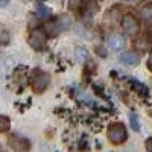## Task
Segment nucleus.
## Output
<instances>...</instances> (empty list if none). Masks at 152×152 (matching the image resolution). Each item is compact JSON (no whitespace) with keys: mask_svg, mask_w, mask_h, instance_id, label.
<instances>
[{"mask_svg":"<svg viewBox=\"0 0 152 152\" xmlns=\"http://www.w3.org/2000/svg\"><path fill=\"white\" fill-rule=\"evenodd\" d=\"M46 38L47 35L44 34V31H40V29H34L28 38V43L32 49L35 50H43L46 47Z\"/></svg>","mask_w":152,"mask_h":152,"instance_id":"obj_3","label":"nucleus"},{"mask_svg":"<svg viewBox=\"0 0 152 152\" xmlns=\"http://www.w3.org/2000/svg\"><path fill=\"white\" fill-rule=\"evenodd\" d=\"M49 82H50L49 75L41 72V70H35L31 76V87L35 93H43L47 88Z\"/></svg>","mask_w":152,"mask_h":152,"instance_id":"obj_2","label":"nucleus"},{"mask_svg":"<svg viewBox=\"0 0 152 152\" xmlns=\"http://www.w3.org/2000/svg\"><path fill=\"white\" fill-rule=\"evenodd\" d=\"M122 29L128 34V35L134 37V35L138 34V29H140V26H138L137 18H135L134 15L128 14V15H125L123 20H122Z\"/></svg>","mask_w":152,"mask_h":152,"instance_id":"obj_4","label":"nucleus"},{"mask_svg":"<svg viewBox=\"0 0 152 152\" xmlns=\"http://www.w3.org/2000/svg\"><path fill=\"white\" fill-rule=\"evenodd\" d=\"M129 125H131V128L132 131H140V123H138V119L135 114H129Z\"/></svg>","mask_w":152,"mask_h":152,"instance_id":"obj_12","label":"nucleus"},{"mask_svg":"<svg viewBox=\"0 0 152 152\" xmlns=\"http://www.w3.org/2000/svg\"><path fill=\"white\" fill-rule=\"evenodd\" d=\"M69 6L72 9H76L78 6H81V0H69Z\"/></svg>","mask_w":152,"mask_h":152,"instance_id":"obj_14","label":"nucleus"},{"mask_svg":"<svg viewBox=\"0 0 152 152\" xmlns=\"http://www.w3.org/2000/svg\"><path fill=\"white\" fill-rule=\"evenodd\" d=\"M43 31L47 37H56L58 32H59V26H58V21L56 20H47L43 26Z\"/></svg>","mask_w":152,"mask_h":152,"instance_id":"obj_6","label":"nucleus"},{"mask_svg":"<svg viewBox=\"0 0 152 152\" xmlns=\"http://www.w3.org/2000/svg\"><path fill=\"white\" fill-rule=\"evenodd\" d=\"M107 43H108V46H110L111 49L119 50V49H122V47L125 46V38H123V35H120V34H113V35L108 37Z\"/></svg>","mask_w":152,"mask_h":152,"instance_id":"obj_5","label":"nucleus"},{"mask_svg":"<svg viewBox=\"0 0 152 152\" xmlns=\"http://www.w3.org/2000/svg\"><path fill=\"white\" fill-rule=\"evenodd\" d=\"M11 128V120L5 116H0V132H6Z\"/></svg>","mask_w":152,"mask_h":152,"instance_id":"obj_9","label":"nucleus"},{"mask_svg":"<svg viewBox=\"0 0 152 152\" xmlns=\"http://www.w3.org/2000/svg\"><path fill=\"white\" fill-rule=\"evenodd\" d=\"M146 64H148V69L152 72V50H151V53H149V58H148V62H146Z\"/></svg>","mask_w":152,"mask_h":152,"instance_id":"obj_16","label":"nucleus"},{"mask_svg":"<svg viewBox=\"0 0 152 152\" xmlns=\"http://www.w3.org/2000/svg\"><path fill=\"white\" fill-rule=\"evenodd\" d=\"M107 137L113 145H122V143L126 142V138H128V132H126V128H125L123 123L114 122L108 126Z\"/></svg>","mask_w":152,"mask_h":152,"instance_id":"obj_1","label":"nucleus"},{"mask_svg":"<svg viewBox=\"0 0 152 152\" xmlns=\"http://www.w3.org/2000/svg\"><path fill=\"white\" fill-rule=\"evenodd\" d=\"M85 58H87V50L76 49V59H78V61H84Z\"/></svg>","mask_w":152,"mask_h":152,"instance_id":"obj_13","label":"nucleus"},{"mask_svg":"<svg viewBox=\"0 0 152 152\" xmlns=\"http://www.w3.org/2000/svg\"><path fill=\"white\" fill-rule=\"evenodd\" d=\"M142 17L145 18V20H152V3H149V5H146V6H143L142 8Z\"/></svg>","mask_w":152,"mask_h":152,"instance_id":"obj_10","label":"nucleus"},{"mask_svg":"<svg viewBox=\"0 0 152 152\" xmlns=\"http://www.w3.org/2000/svg\"><path fill=\"white\" fill-rule=\"evenodd\" d=\"M56 21H58L59 31H66L69 26H72V17H67V15H61Z\"/></svg>","mask_w":152,"mask_h":152,"instance_id":"obj_8","label":"nucleus"},{"mask_svg":"<svg viewBox=\"0 0 152 152\" xmlns=\"http://www.w3.org/2000/svg\"><path fill=\"white\" fill-rule=\"evenodd\" d=\"M146 149L149 152H152V138H148V140H146Z\"/></svg>","mask_w":152,"mask_h":152,"instance_id":"obj_17","label":"nucleus"},{"mask_svg":"<svg viewBox=\"0 0 152 152\" xmlns=\"http://www.w3.org/2000/svg\"><path fill=\"white\" fill-rule=\"evenodd\" d=\"M119 59H120V62H123V64H126V66H137L138 61H140L138 55L134 53V52H125L119 56Z\"/></svg>","mask_w":152,"mask_h":152,"instance_id":"obj_7","label":"nucleus"},{"mask_svg":"<svg viewBox=\"0 0 152 152\" xmlns=\"http://www.w3.org/2000/svg\"><path fill=\"white\" fill-rule=\"evenodd\" d=\"M132 85H134V87H137V88H138V90H140V93H142V90H143V91L146 93V87H145L143 84H138L137 81H132Z\"/></svg>","mask_w":152,"mask_h":152,"instance_id":"obj_15","label":"nucleus"},{"mask_svg":"<svg viewBox=\"0 0 152 152\" xmlns=\"http://www.w3.org/2000/svg\"><path fill=\"white\" fill-rule=\"evenodd\" d=\"M38 2H46V0H38Z\"/></svg>","mask_w":152,"mask_h":152,"instance_id":"obj_18","label":"nucleus"},{"mask_svg":"<svg viewBox=\"0 0 152 152\" xmlns=\"http://www.w3.org/2000/svg\"><path fill=\"white\" fill-rule=\"evenodd\" d=\"M128 2H134V0H128Z\"/></svg>","mask_w":152,"mask_h":152,"instance_id":"obj_19","label":"nucleus"},{"mask_svg":"<svg viewBox=\"0 0 152 152\" xmlns=\"http://www.w3.org/2000/svg\"><path fill=\"white\" fill-rule=\"evenodd\" d=\"M37 14L40 17H43V18H47L50 15V9L46 8L44 5H37Z\"/></svg>","mask_w":152,"mask_h":152,"instance_id":"obj_11","label":"nucleus"}]
</instances>
